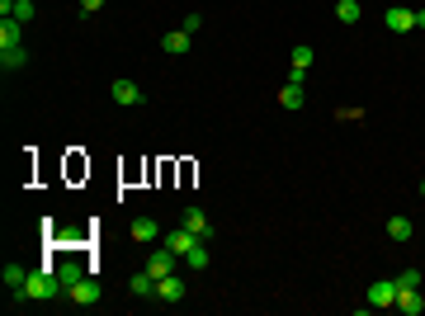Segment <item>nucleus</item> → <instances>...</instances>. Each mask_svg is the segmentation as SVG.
Listing matches in <instances>:
<instances>
[{
    "label": "nucleus",
    "instance_id": "26",
    "mask_svg": "<svg viewBox=\"0 0 425 316\" xmlns=\"http://www.w3.org/2000/svg\"><path fill=\"white\" fill-rule=\"evenodd\" d=\"M411 15H416V28H425V10H411Z\"/></svg>",
    "mask_w": 425,
    "mask_h": 316
},
{
    "label": "nucleus",
    "instance_id": "16",
    "mask_svg": "<svg viewBox=\"0 0 425 316\" xmlns=\"http://www.w3.org/2000/svg\"><path fill=\"white\" fill-rule=\"evenodd\" d=\"M359 15H364L359 0H336V19H341V24H359Z\"/></svg>",
    "mask_w": 425,
    "mask_h": 316
},
{
    "label": "nucleus",
    "instance_id": "3",
    "mask_svg": "<svg viewBox=\"0 0 425 316\" xmlns=\"http://www.w3.org/2000/svg\"><path fill=\"white\" fill-rule=\"evenodd\" d=\"M66 302H71V307H95V302H100V279H90V274L76 279V284L66 288Z\"/></svg>",
    "mask_w": 425,
    "mask_h": 316
},
{
    "label": "nucleus",
    "instance_id": "21",
    "mask_svg": "<svg viewBox=\"0 0 425 316\" xmlns=\"http://www.w3.org/2000/svg\"><path fill=\"white\" fill-rule=\"evenodd\" d=\"M185 264H189V269H199V274H204V269H208V250H204V241H199V245H194V250H189V255H185Z\"/></svg>",
    "mask_w": 425,
    "mask_h": 316
},
{
    "label": "nucleus",
    "instance_id": "20",
    "mask_svg": "<svg viewBox=\"0 0 425 316\" xmlns=\"http://www.w3.org/2000/svg\"><path fill=\"white\" fill-rule=\"evenodd\" d=\"M289 66H298V71H307V66H312V48H307V43H298V48L289 53Z\"/></svg>",
    "mask_w": 425,
    "mask_h": 316
},
{
    "label": "nucleus",
    "instance_id": "17",
    "mask_svg": "<svg viewBox=\"0 0 425 316\" xmlns=\"http://www.w3.org/2000/svg\"><path fill=\"white\" fill-rule=\"evenodd\" d=\"M279 104L284 109H302V85H298V80H289V85L279 90Z\"/></svg>",
    "mask_w": 425,
    "mask_h": 316
},
{
    "label": "nucleus",
    "instance_id": "22",
    "mask_svg": "<svg viewBox=\"0 0 425 316\" xmlns=\"http://www.w3.org/2000/svg\"><path fill=\"white\" fill-rule=\"evenodd\" d=\"M397 288H421V269H401V274H397Z\"/></svg>",
    "mask_w": 425,
    "mask_h": 316
},
{
    "label": "nucleus",
    "instance_id": "1",
    "mask_svg": "<svg viewBox=\"0 0 425 316\" xmlns=\"http://www.w3.org/2000/svg\"><path fill=\"white\" fill-rule=\"evenodd\" d=\"M142 264H147V274H152V279H165V274H175V264H185V260H180V255L161 241V245H152V255H147Z\"/></svg>",
    "mask_w": 425,
    "mask_h": 316
},
{
    "label": "nucleus",
    "instance_id": "15",
    "mask_svg": "<svg viewBox=\"0 0 425 316\" xmlns=\"http://www.w3.org/2000/svg\"><path fill=\"white\" fill-rule=\"evenodd\" d=\"M24 62H28L24 48H0V66H5V76H10V71H19Z\"/></svg>",
    "mask_w": 425,
    "mask_h": 316
},
{
    "label": "nucleus",
    "instance_id": "5",
    "mask_svg": "<svg viewBox=\"0 0 425 316\" xmlns=\"http://www.w3.org/2000/svg\"><path fill=\"white\" fill-rule=\"evenodd\" d=\"M152 297H156V302H165V307H170V302H185V279H180V274H165V279H156V292H152Z\"/></svg>",
    "mask_w": 425,
    "mask_h": 316
},
{
    "label": "nucleus",
    "instance_id": "7",
    "mask_svg": "<svg viewBox=\"0 0 425 316\" xmlns=\"http://www.w3.org/2000/svg\"><path fill=\"white\" fill-rule=\"evenodd\" d=\"M165 245H170V250H175V255H180V260H185L189 250H194V245H199V236H194V232H189V227H175V232H165Z\"/></svg>",
    "mask_w": 425,
    "mask_h": 316
},
{
    "label": "nucleus",
    "instance_id": "19",
    "mask_svg": "<svg viewBox=\"0 0 425 316\" xmlns=\"http://www.w3.org/2000/svg\"><path fill=\"white\" fill-rule=\"evenodd\" d=\"M128 288H133L137 297H152V292H156V279H152V274L142 269V274H133V284H128Z\"/></svg>",
    "mask_w": 425,
    "mask_h": 316
},
{
    "label": "nucleus",
    "instance_id": "6",
    "mask_svg": "<svg viewBox=\"0 0 425 316\" xmlns=\"http://www.w3.org/2000/svg\"><path fill=\"white\" fill-rule=\"evenodd\" d=\"M189 38H194V33H185V28L161 33V53H165V57H185V53H189Z\"/></svg>",
    "mask_w": 425,
    "mask_h": 316
},
{
    "label": "nucleus",
    "instance_id": "4",
    "mask_svg": "<svg viewBox=\"0 0 425 316\" xmlns=\"http://www.w3.org/2000/svg\"><path fill=\"white\" fill-rule=\"evenodd\" d=\"M397 279H373L369 284V307H397Z\"/></svg>",
    "mask_w": 425,
    "mask_h": 316
},
{
    "label": "nucleus",
    "instance_id": "13",
    "mask_svg": "<svg viewBox=\"0 0 425 316\" xmlns=\"http://www.w3.org/2000/svg\"><path fill=\"white\" fill-rule=\"evenodd\" d=\"M0 284H5L10 292L24 288V284H28V269H24V264H5V269H0Z\"/></svg>",
    "mask_w": 425,
    "mask_h": 316
},
{
    "label": "nucleus",
    "instance_id": "23",
    "mask_svg": "<svg viewBox=\"0 0 425 316\" xmlns=\"http://www.w3.org/2000/svg\"><path fill=\"white\" fill-rule=\"evenodd\" d=\"M10 19L28 24V19H33V0H15V15H10Z\"/></svg>",
    "mask_w": 425,
    "mask_h": 316
},
{
    "label": "nucleus",
    "instance_id": "10",
    "mask_svg": "<svg viewBox=\"0 0 425 316\" xmlns=\"http://www.w3.org/2000/svg\"><path fill=\"white\" fill-rule=\"evenodd\" d=\"M397 312L421 316V312H425V292H421V288H401V292H397Z\"/></svg>",
    "mask_w": 425,
    "mask_h": 316
},
{
    "label": "nucleus",
    "instance_id": "27",
    "mask_svg": "<svg viewBox=\"0 0 425 316\" xmlns=\"http://www.w3.org/2000/svg\"><path fill=\"white\" fill-rule=\"evenodd\" d=\"M421 198H425V180H421Z\"/></svg>",
    "mask_w": 425,
    "mask_h": 316
},
{
    "label": "nucleus",
    "instance_id": "18",
    "mask_svg": "<svg viewBox=\"0 0 425 316\" xmlns=\"http://www.w3.org/2000/svg\"><path fill=\"white\" fill-rule=\"evenodd\" d=\"M388 236L392 241H411V217H388Z\"/></svg>",
    "mask_w": 425,
    "mask_h": 316
},
{
    "label": "nucleus",
    "instance_id": "8",
    "mask_svg": "<svg viewBox=\"0 0 425 316\" xmlns=\"http://www.w3.org/2000/svg\"><path fill=\"white\" fill-rule=\"evenodd\" d=\"M388 28H392V33H411V28H416V15H411L406 5H388Z\"/></svg>",
    "mask_w": 425,
    "mask_h": 316
},
{
    "label": "nucleus",
    "instance_id": "25",
    "mask_svg": "<svg viewBox=\"0 0 425 316\" xmlns=\"http://www.w3.org/2000/svg\"><path fill=\"white\" fill-rule=\"evenodd\" d=\"M100 5H105V0H80V15H95Z\"/></svg>",
    "mask_w": 425,
    "mask_h": 316
},
{
    "label": "nucleus",
    "instance_id": "12",
    "mask_svg": "<svg viewBox=\"0 0 425 316\" xmlns=\"http://www.w3.org/2000/svg\"><path fill=\"white\" fill-rule=\"evenodd\" d=\"M24 24L19 19H0V48H24Z\"/></svg>",
    "mask_w": 425,
    "mask_h": 316
},
{
    "label": "nucleus",
    "instance_id": "2",
    "mask_svg": "<svg viewBox=\"0 0 425 316\" xmlns=\"http://www.w3.org/2000/svg\"><path fill=\"white\" fill-rule=\"evenodd\" d=\"M109 95H114V104H118V109H137V104H147V90H142L137 80H128V76L114 80V85H109Z\"/></svg>",
    "mask_w": 425,
    "mask_h": 316
},
{
    "label": "nucleus",
    "instance_id": "14",
    "mask_svg": "<svg viewBox=\"0 0 425 316\" xmlns=\"http://www.w3.org/2000/svg\"><path fill=\"white\" fill-rule=\"evenodd\" d=\"M76 279H85V264H76V260H66V264H57V284H62V292L71 288Z\"/></svg>",
    "mask_w": 425,
    "mask_h": 316
},
{
    "label": "nucleus",
    "instance_id": "11",
    "mask_svg": "<svg viewBox=\"0 0 425 316\" xmlns=\"http://www.w3.org/2000/svg\"><path fill=\"white\" fill-rule=\"evenodd\" d=\"M133 236L142 241V245H156V241H161V227H156V217H137V222H133Z\"/></svg>",
    "mask_w": 425,
    "mask_h": 316
},
{
    "label": "nucleus",
    "instance_id": "24",
    "mask_svg": "<svg viewBox=\"0 0 425 316\" xmlns=\"http://www.w3.org/2000/svg\"><path fill=\"white\" fill-rule=\"evenodd\" d=\"M180 28H185V33H199V28H204V15H199V10H189V15H185V24H180Z\"/></svg>",
    "mask_w": 425,
    "mask_h": 316
},
{
    "label": "nucleus",
    "instance_id": "9",
    "mask_svg": "<svg viewBox=\"0 0 425 316\" xmlns=\"http://www.w3.org/2000/svg\"><path fill=\"white\" fill-rule=\"evenodd\" d=\"M180 222H185V227H189V232H194L199 241H208V236H212L208 212H204V208H185V217H180Z\"/></svg>",
    "mask_w": 425,
    "mask_h": 316
}]
</instances>
